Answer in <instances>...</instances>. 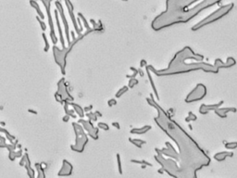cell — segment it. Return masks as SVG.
I'll return each mask as SVG.
<instances>
[{"label": "cell", "mask_w": 237, "mask_h": 178, "mask_svg": "<svg viewBox=\"0 0 237 178\" xmlns=\"http://www.w3.org/2000/svg\"><path fill=\"white\" fill-rule=\"evenodd\" d=\"M233 156V152H230V151H222V152H218L214 155V159H216L217 162H223L225 161L228 157H231L232 158Z\"/></svg>", "instance_id": "obj_17"}, {"label": "cell", "mask_w": 237, "mask_h": 178, "mask_svg": "<svg viewBox=\"0 0 237 178\" xmlns=\"http://www.w3.org/2000/svg\"><path fill=\"white\" fill-rule=\"evenodd\" d=\"M93 109V105H90V106H88V107H85V108H84V112H89V111H91Z\"/></svg>", "instance_id": "obj_38"}, {"label": "cell", "mask_w": 237, "mask_h": 178, "mask_svg": "<svg viewBox=\"0 0 237 178\" xmlns=\"http://www.w3.org/2000/svg\"><path fill=\"white\" fill-rule=\"evenodd\" d=\"M117 161H118V173L120 174H122V167H121V155L117 154Z\"/></svg>", "instance_id": "obj_32"}, {"label": "cell", "mask_w": 237, "mask_h": 178, "mask_svg": "<svg viewBox=\"0 0 237 178\" xmlns=\"http://www.w3.org/2000/svg\"><path fill=\"white\" fill-rule=\"evenodd\" d=\"M130 70H131L132 72L133 73V74L138 75V70H137V69H135V68H133V67H131V68H130Z\"/></svg>", "instance_id": "obj_39"}, {"label": "cell", "mask_w": 237, "mask_h": 178, "mask_svg": "<svg viewBox=\"0 0 237 178\" xmlns=\"http://www.w3.org/2000/svg\"><path fill=\"white\" fill-rule=\"evenodd\" d=\"M152 129L151 125H144L142 127L139 128H133L131 130V134H134V135H145L146 134L148 131H150Z\"/></svg>", "instance_id": "obj_19"}, {"label": "cell", "mask_w": 237, "mask_h": 178, "mask_svg": "<svg viewBox=\"0 0 237 178\" xmlns=\"http://www.w3.org/2000/svg\"><path fill=\"white\" fill-rule=\"evenodd\" d=\"M94 114L97 115V118H98V117H102V113H100V112H99L98 110L94 111Z\"/></svg>", "instance_id": "obj_41"}, {"label": "cell", "mask_w": 237, "mask_h": 178, "mask_svg": "<svg viewBox=\"0 0 237 178\" xmlns=\"http://www.w3.org/2000/svg\"><path fill=\"white\" fill-rule=\"evenodd\" d=\"M72 169L73 166L72 165V163L68 162L67 159H63V165L57 174L58 176H70L72 174Z\"/></svg>", "instance_id": "obj_14"}, {"label": "cell", "mask_w": 237, "mask_h": 178, "mask_svg": "<svg viewBox=\"0 0 237 178\" xmlns=\"http://www.w3.org/2000/svg\"><path fill=\"white\" fill-rule=\"evenodd\" d=\"M129 141L131 142V143L133 145H134L136 147H138V148H142V147H143V145L146 144V141L145 140H141V139H133L131 137H129Z\"/></svg>", "instance_id": "obj_24"}, {"label": "cell", "mask_w": 237, "mask_h": 178, "mask_svg": "<svg viewBox=\"0 0 237 178\" xmlns=\"http://www.w3.org/2000/svg\"><path fill=\"white\" fill-rule=\"evenodd\" d=\"M204 56L195 54L190 46H185L177 52L170 62L168 68L156 70L151 65H146V69L153 72L157 76H169L180 73H188L194 70H204L206 73H219L220 70L209 63L203 62Z\"/></svg>", "instance_id": "obj_1"}, {"label": "cell", "mask_w": 237, "mask_h": 178, "mask_svg": "<svg viewBox=\"0 0 237 178\" xmlns=\"http://www.w3.org/2000/svg\"><path fill=\"white\" fill-rule=\"evenodd\" d=\"M139 84V81L136 79V78H131L129 80V83H128V87L129 89H131V88H133L134 86H136Z\"/></svg>", "instance_id": "obj_27"}, {"label": "cell", "mask_w": 237, "mask_h": 178, "mask_svg": "<svg viewBox=\"0 0 237 178\" xmlns=\"http://www.w3.org/2000/svg\"><path fill=\"white\" fill-rule=\"evenodd\" d=\"M68 104L70 106H72V109L73 110L76 112V114L78 115L81 119H82L84 117V108H82V107L78 104H76V103H73V102H68Z\"/></svg>", "instance_id": "obj_20"}, {"label": "cell", "mask_w": 237, "mask_h": 178, "mask_svg": "<svg viewBox=\"0 0 237 178\" xmlns=\"http://www.w3.org/2000/svg\"><path fill=\"white\" fill-rule=\"evenodd\" d=\"M108 105H109V107H112V106H115V105H117V100H116L115 98L109 99V101H108Z\"/></svg>", "instance_id": "obj_35"}, {"label": "cell", "mask_w": 237, "mask_h": 178, "mask_svg": "<svg viewBox=\"0 0 237 178\" xmlns=\"http://www.w3.org/2000/svg\"><path fill=\"white\" fill-rule=\"evenodd\" d=\"M72 126H73L74 133L76 135V140H75V145H72L70 147H72V150L73 151L82 153V152H84V147L88 143L87 135L84 133V129L82 128L80 123L72 122Z\"/></svg>", "instance_id": "obj_5"}, {"label": "cell", "mask_w": 237, "mask_h": 178, "mask_svg": "<svg viewBox=\"0 0 237 178\" xmlns=\"http://www.w3.org/2000/svg\"><path fill=\"white\" fill-rule=\"evenodd\" d=\"M236 64V61L234 59V58H233V57H229L228 58H227V61L226 62H222L221 61V58H217L216 61H215V62H214V65H213V66L214 67H216V68H218L219 70L220 69H221V68H231V67H233V66H234V65Z\"/></svg>", "instance_id": "obj_12"}, {"label": "cell", "mask_w": 237, "mask_h": 178, "mask_svg": "<svg viewBox=\"0 0 237 178\" xmlns=\"http://www.w3.org/2000/svg\"><path fill=\"white\" fill-rule=\"evenodd\" d=\"M78 17H79V19H80V21H82V25H84L85 28H86V30H87V33H92V32H94V30L90 27V24H89V22L87 21V20L85 19V17L84 16V14H82L81 12H79L78 13Z\"/></svg>", "instance_id": "obj_21"}, {"label": "cell", "mask_w": 237, "mask_h": 178, "mask_svg": "<svg viewBox=\"0 0 237 178\" xmlns=\"http://www.w3.org/2000/svg\"><path fill=\"white\" fill-rule=\"evenodd\" d=\"M121 1H128V0H121Z\"/></svg>", "instance_id": "obj_44"}, {"label": "cell", "mask_w": 237, "mask_h": 178, "mask_svg": "<svg viewBox=\"0 0 237 178\" xmlns=\"http://www.w3.org/2000/svg\"><path fill=\"white\" fill-rule=\"evenodd\" d=\"M138 74H139L140 76H142V77H143V76L145 75L144 72H143V70H138Z\"/></svg>", "instance_id": "obj_42"}, {"label": "cell", "mask_w": 237, "mask_h": 178, "mask_svg": "<svg viewBox=\"0 0 237 178\" xmlns=\"http://www.w3.org/2000/svg\"><path fill=\"white\" fill-rule=\"evenodd\" d=\"M85 34L79 35V36L76 37L74 40L70 41V43L68 45V46H66L63 49H59L58 47H57L56 46L53 47V51H54V57H55V59H56V62H57V64L58 65V66L60 67L61 73H62L63 75L66 74V65H67L66 59H67V56L69 54V52L72 49V47L74 46L75 44H77L80 40H82V38L84 37Z\"/></svg>", "instance_id": "obj_4"}, {"label": "cell", "mask_w": 237, "mask_h": 178, "mask_svg": "<svg viewBox=\"0 0 237 178\" xmlns=\"http://www.w3.org/2000/svg\"><path fill=\"white\" fill-rule=\"evenodd\" d=\"M69 120H70V116H68L67 114L65 115L64 117H63V122H69Z\"/></svg>", "instance_id": "obj_40"}, {"label": "cell", "mask_w": 237, "mask_h": 178, "mask_svg": "<svg viewBox=\"0 0 237 178\" xmlns=\"http://www.w3.org/2000/svg\"><path fill=\"white\" fill-rule=\"evenodd\" d=\"M233 7H234V4L230 3V4L224 5V6H222V7L219 8L215 11H213L211 14H209L207 17H206L205 19H203L202 21L197 22V24H194L192 27V31H197V30H200L201 28L209 25V24H210V23H213L219 20H221V18L226 16L230 11H232Z\"/></svg>", "instance_id": "obj_3"}, {"label": "cell", "mask_w": 237, "mask_h": 178, "mask_svg": "<svg viewBox=\"0 0 237 178\" xmlns=\"http://www.w3.org/2000/svg\"><path fill=\"white\" fill-rule=\"evenodd\" d=\"M131 162H134V163H138V164H145V166H150V167H152V166H153L152 163L145 161V159H141V161H137V159H132Z\"/></svg>", "instance_id": "obj_31"}, {"label": "cell", "mask_w": 237, "mask_h": 178, "mask_svg": "<svg viewBox=\"0 0 237 178\" xmlns=\"http://www.w3.org/2000/svg\"><path fill=\"white\" fill-rule=\"evenodd\" d=\"M70 34H72V40H74L76 37H75V33H74V32H70Z\"/></svg>", "instance_id": "obj_43"}, {"label": "cell", "mask_w": 237, "mask_h": 178, "mask_svg": "<svg viewBox=\"0 0 237 178\" xmlns=\"http://www.w3.org/2000/svg\"><path fill=\"white\" fill-rule=\"evenodd\" d=\"M112 126H114L116 129H118V130L121 129V125H120V123H118V122H112Z\"/></svg>", "instance_id": "obj_36"}, {"label": "cell", "mask_w": 237, "mask_h": 178, "mask_svg": "<svg viewBox=\"0 0 237 178\" xmlns=\"http://www.w3.org/2000/svg\"><path fill=\"white\" fill-rule=\"evenodd\" d=\"M206 93H207V89L206 85L203 84H197L193 90L186 96L184 101L186 103L197 102L199 100L203 99L206 96Z\"/></svg>", "instance_id": "obj_6"}, {"label": "cell", "mask_w": 237, "mask_h": 178, "mask_svg": "<svg viewBox=\"0 0 237 178\" xmlns=\"http://www.w3.org/2000/svg\"><path fill=\"white\" fill-rule=\"evenodd\" d=\"M215 112V114H217L220 118L221 119H226L228 117V113L229 112H233V113H235L236 112V108H234V107H231V108H218V109H215L214 110H213Z\"/></svg>", "instance_id": "obj_16"}, {"label": "cell", "mask_w": 237, "mask_h": 178, "mask_svg": "<svg viewBox=\"0 0 237 178\" xmlns=\"http://www.w3.org/2000/svg\"><path fill=\"white\" fill-rule=\"evenodd\" d=\"M237 147V142H228V143H225V147L228 148V150H235Z\"/></svg>", "instance_id": "obj_30"}, {"label": "cell", "mask_w": 237, "mask_h": 178, "mask_svg": "<svg viewBox=\"0 0 237 178\" xmlns=\"http://www.w3.org/2000/svg\"><path fill=\"white\" fill-rule=\"evenodd\" d=\"M147 65V62H146V61L145 59H141V61H140V67L142 68V67H145V66H146Z\"/></svg>", "instance_id": "obj_37"}, {"label": "cell", "mask_w": 237, "mask_h": 178, "mask_svg": "<svg viewBox=\"0 0 237 178\" xmlns=\"http://www.w3.org/2000/svg\"><path fill=\"white\" fill-rule=\"evenodd\" d=\"M55 17H56V21H57V24L58 33H59V41H60V43H61L62 48H65V47H66V45H65V39H64V36H63V33H62L61 27H60V24H59V18H58V13H57V9L55 10Z\"/></svg>", "instance_id": "obj_18"}, {"label": "cell", "mask_w": 237, "mask_h": 178, "mask_svg": "<svg viewBox=\"0 0 237 178\" xmlns=\"http://www.w3.org/2000/svg\"><path fill=\"white\" fill-rule=\"evenodd\" d=\"M129 91V87L127 86V85H124V86H122L121 89H118V91L116 93V95H115V98H121L122 96L125 93H127Z\"/></svg>", "instance_id": "obj_25"}, {"label": "cell", "mask_w": 237, "mask_h": 178, "mask_svg": "<svg viewBox=\"0 0 237 178\" xmlns=\"http://www.w3.org/2000/svg\"><path fill=\"white\" fill-rule=\"evenodd\" d=\"M55 5H56V8H57V11L58 15L61 17V20H62V22H63V25H64V28H65V33H66V38H67V42L68 44L70 43V29H69V24H68V21L66 19V16H65V13H64V9H63V6L60 2V0H57L55 2Z\"/></svg>", "instance_id": "obj_8"}, {"label": "cell", "mask_w": 237, "mask_h": 178, "mask_svg": "<svg viewBox=\"0 0 237 178\" xmlns=\"http://www.w3.org/2000/svg\"><path fill=\"white\" fill-rule=\"evenodd\" d=\"M43 38H44L45 45V52H47V51L49 50V44H48V41H47V38H46L45 33H43Z\"/></svg>", "instance_id": "obj_33"}, {"label": "cell", "mask_w": 237, "mask_h": 178, "mask_svg": "<svg viewBox=\"0 0 237 178\" xmlns=\"http://www.w3.org/2000/svg\"><path fill=\"white\" fill-rule=\"evenodd\" d=\"M197 117L195 114H194L192 111H189L188 112V116L185 117V122H194V121H197Z\"/></svg>", "instance_id": "obj_26"}, {"label": "cell", "mask_w": 237, "mask_h": 178, "mask_svg": "<svg viewBox=\"0 0 237 178\" xmlns=\"http://www.w3.org/2000/svg\"><path fill=\"white\" fill-rule=\"evenodd\" d=\"M86 117L88 118V120L91 121V122H97V117L96 114H94V112H92V111L87 112Z\"/></svg>", "instance_id": "obj_28"}, {"label": "cell", "mask_w": 237, "mask_h": 178, "mask_svg": "<svg viewBox=\"0 0 237 178\" xmlns=\"http://www.w3.org/2000/svg\"><path fill=\"white\" fill-rule=\"evenodd\" d=\"M146 73L148 75V79H149V81H150V85L152 86L153 92H154V94H155V96H156V98L157 99H159V96H158V90H157V87H156L155 83H154L153 78H152V76H151V72L148 69H146Z\"/></svg>", "instance_id": "obj_22"}, {"label": "cell", "mask_w": 237, "mask_h": 178, "mask_svg": "<svg viewBox=\"0 0 237 178\" xmlns=\"http://www.w3.org/2000/svg\"><path fill=\"white\" fill-rule=\"evenodd\" d=\"M57 87H58V91L57 93L60 95L62 99L64 100V102H69V101H72L73 100V98L72 96L70 95V93L69 92L68 90V87H67V84L66 82H65V79L62 78L58 81L57 83Z\"/></svg>", "instance_id": "obj_9"}, {"label": "cell", "mask_w": 237, "mask_h": 178, "mask_svg": "<svg viewBox=\"0 0 237 178\" xmlns=\"http://www.w3.org/2000/svg\"><path fill=\"white\" fill-rule=\"evenodd\" d=\"M97 128L98 129H102V130H104V131H109V124L106 123V122H100L97 123Z\"/></svg>", "instance_id": "obj_29"}, {"label": "cell", "mask_w": 237, "mask_h": 178, "mask_svg": "<svg viewBox=\"0 0 237 178\" xmlns=\"http://www.w3.org/2000/svg\"><path fill=\"white\" fill-rule=\"evenodd\" d=\"M65 1V4H66V7H67V9H68V12H69V15L70 17V20H72V23H73V27H74V30H75V33L79 35H82V32L80 31L79 29V26H78V23H77V20L75 18V15H74V6L72 4V2L70 1V0H64Z\"/></svg>", "instance_id": "obj_11"}, {"label": "cell", "mask_w": 237, "mask_h": 178, "mask_svg": "<svg viewBox=\"0 0 237 178\" xmlns=\"http://www.w3.org/2000/svg\"><path fill=\"white\" fill-rule=\"evenodd\" d=\"M43 2L45 8L46 9V13H47V17H48V23H49V27H50V37L51 40L54 45H57V43L58 42V39L55 33V29H54V24H53V19H52V15L50 12V7H51V1L52 0H41Z\"/></svg>", "instance_id": "obj_7"}, {"label": "cell", "mask_w": 237, "mask_h": 178, "mask_svg": "<svg viewBox=\"0 0 237 178\" xmlns=\"http://www.w3.org/2000/svg\"><path fill=\"white\" fill-rule=\"evenodd\" d=\"M36 19H37V21H39V23H40V26H41V28H42V30L43 31H45V29H46V25H45V23L40 19L39 17H36Z\"/></svg>", "instance_id": "obj_34"}, {"label": "cell", "mask_w": 237, "mask_h": 178, "mask_svg": "<svg viewBox=\"0 0 237 178\" xmlns=\"http://www.w3.org/2000/svg\"><path fill=\"white\" fill-rule=\"evenodd\" d=\"M197 1L198 0H167L166 10L153 20L152 28L155 31H159L163 28L174 25L178 18L185 12L193 3Z\"/></svg>", "instance_id": "obj_2"}, {"label": "cell", "mask_w": 237, "mask_h": 178, "mask_svg": "<svg viewBox=\"0 0 237 178\" xmlns=\"http://www.w3.org/2000/svg\"><path fill=\"white\" fill-rule=\"evenodd\" d=\"M78 123L82 124L84 128L87 131L88 135L91 136L94 140H97L98 139V128L94 127L93 125V123L91 121L89 120H84V119H80L78 121Z\"/></svg>", "instance_id": "obj_10"}, {"label": "cell", "mask_w": 237, "mask_h": 178, "mask_svg": "<svg viewBox=\"0 0 237 178\" xmlns=\"http://www.w3.org/2000/svg\"><path fill=\"white\" fill-rule=\"evenodd\" d=\"M156 151L158 154H164L165 156L167 157H170L172 159H175L177 161H179V154L175 150V148H169V147H164L162 150H158V148H156Z\"/></svg>", "instance_id": "obj_15"}, {"label": "cell", "mask_w": 237, "mask_h": 178, "mask_svg": "<svg viewBox=\"0 0 237 178\" xmlns=\"http://www.w3.org/2000/svg\"><path fill=\"white\" fill-rule=\"evenodd\" d=\"M30 4L32 5V7L37 11V14L39 15V18H41V19H44L45 18V15H44V13L42 12V10H41V9H40V7H39V5L34 1V0H31V1H30Z\"/></svg>", "instance_id": "obj_23"}, {"label": "cell", "mask_w": 237, "mask_h": 178, "mask_svg": "<svg viewBox=\"0 0 237 178\" xmlns=\"http://www.w3.org/2000/svg\"><path fill=\"white\" fill-rule=\"evenodd\" d=\"M223 100H221L220 102L217 104H202L199 107V112L201 114L206 115L209 113V111H213L215 109L220 108V107L223 104Z\"/></svg>", "instance_id": "obj_13"}]
</instances>
